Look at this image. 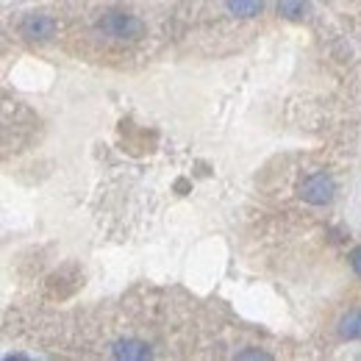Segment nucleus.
<instances>
[{
  "label": "nucleus",
  "mask_w": 361,
  "mask_h": 361,
  "mask_svg": "<svg viewBox=\"0 0 361 361\" xmlns=\"http://www.w3.org/2000/svg\"><path fill=\"white\" fill-rule=\"evenodd\" d=\"M97 28L117 42H136L145 37V23L128 11H106L97 20Z\"/></svg>",
  "instance_id": "nucleus-1"
},
{
  "label": "nucleus",
  "mask_w": 361,
  "mask_h": 361,
  "mask_svg": "<svg viewBox=\"0 0 361 361\" xmlns=\"http://www.w3.org/2000/svg\"><path fill=\"white\" fill-rule=\"evenodd\" d=\"M298 195L312 206H328L336 197V180L328 173H314L298 186Z\"/></svg>",
  "instance_id": "nucleus-2"
},
{
  "label": "nucleus",
  "mask_w": 361,
  "mask_h": 361,
  "mask_svg": "<svg viewBox=\"0 0 361 361\" xmlns=\"http://www.w3.org/2000/svg\"><path fill=\"white\" fill-rule=\"evenodd\" d=\"M20 34L34 42H47L56 37V20L47 14H25L20 23Z\"/></svg>",
  "instance_id": "nucleus-3"
},
{
  "label": "nucleus",
  "mask_w": 361,
  "mask_h": 361,
  "mask_svg": "<svg viewBox=\"0 0 361 361\" xmlns=\"http://www.w3.org/2000/svg\"><path fill=\"white\" fill-rule=\"evenodd\" d=\"M109 353H111L114 359H123V361L153 359L150 345H147V342H142V339H117V342L109 348Z\"/></svg>",
  "instance_id": "nucleus-4"
},
{
  "label": "nucleus",
  "mask_w": 361,
  "mask_h": 361,
  "mask_svg": "<svg viewBox=\"0 0 361 361\" xmlns=\"http://www.w3.org/2000/svg\"><path fill=\"white\" fill-rule=\"evenodd\" d=\"M312 11V3L309 0H278V14L283 20H292V23H300L306 20Z\"/></svg>",
  "instance_id": "nucleus-5"
},
{
  "label": "nucleus",
  "mask_w": 361,
  "mask_h": 361,
  "mask_svg": "<svg viewBox=\"0 0 361 361\" xmlns=\"http://www.w3.org/2000/svg\"><path fill=\"white\" fill-rule=\"evenodd\" d=\"M228 11L239 20H253L256 14H262L264 0H226Z\"/></svg>",
  "instance_id": "nucleus-6"
},
{
  "label": "nucleus",
  "mask_w": 361,
  "mask_h": 361,
  "mask_svg": "<svg viewBox=\"0 0 361 361\" xmlns=\"http://www.w3.org/2000/svg\"><path fill=\"white\" fill-rule=\"evenodd\" d=\"M339 336L353 342V339H361V309H353L339 319Z\"/></svg>",
  "instance_id": "nucleus-7"
},
{
  "label": "nucleus",
  "mask_w": 361,
  "mask_h": 361,
  "mask_svg": "<svg viewBox=\"0 0 361 361\" xmlns=\"http://www.w3.org/2000/svg\"><path fill=\"white\" fill-rule=\"evenodd\" d=\"M236 359H239V361H245V359H262V361H270L272 356H270V353H264V350H239V353H236Z\"/></svg>",
  "instance_id": "nucleus-8"
},
{
  "label": "nucleus",
  "mask_w": 361,
  "mask_h": 361,
  "mask_svg": "<svg viewBox=\"0 0 361 361\" xmlns=\"http://www.w3.org/2000/svg\"><path fill=\"white\" fill-rule=\"evenodd\" d=\"M350 264H353V272L361 278V247H356V250L350 253Z\"/></svg>",
  "instance_id": "nucleus-9"
}]
</instances>
